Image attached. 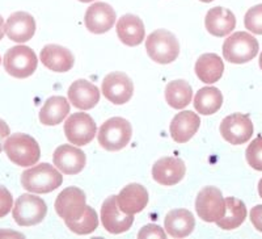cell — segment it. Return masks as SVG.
Instances as JSON below:
<instances>
[{
  "label": "cell",
  "instance_id": "1",
  "mask_svg": "<svg viewBox=\"0 0 262 239\" xmlns=\"http://www.w3.org/2000/svg\"><path fill=\"white\" fill-rule=\"evenodd\" d=\"M63 176L59 171L49 163H41L21 175V184L32 193H50L62 186Z\"/></svg>",
  "mask_w": 262,
  "mask_h": 239
},
{
  "label": "cell",
  "instance_id": "2",
  "mask_svg": "<svg viewBox=\"0 0 262 239\" xmlns=\"http://www.w3.org/2000/svg\"><path fill=\"white\" fill-rule=\"evenodd\" d=\"M4 151L9 161L20 167L34 166L41 156V150L37 141L23 133H16L7 138L4 144Z\"/></svg>",
  "mask_w": 262,
  "mask_h": 239
},
{
  "label": "cell",
  "instance_id": "3",
  "mask_svg": "<svg viewBox=\"0 0 262 239\" xmlns=\"http://www.w3.org/2000/svg\"><path fill=\"white\" fill-rule=\"evenodd\" d=\"M146 50L152 61L160 65H168L179 57V39L169 30L158 29L147 37Z\"/></svg>",
  "mask_w": 262,
  "mask_h": 239
},
{
  "label": "cell",
  "instance_id": "4",
  "mask_svg": "<svg viewBox=\"0 0 262 239\" xmlns=\"http://www.w3.org/2000/svg\"><path fill=\"white\" fill-rule=\"evenodd\" d=\"M133 134L131 124L122 117H112L105 121L98 130L97 140L102 149L119 151L128 145Z\"/></svg>",
  "mask_w": 262,
  "mask_h": 239
},
{
  "label": "cell",
  "instance_id": "5",
  "mask_svg": "<svg viewBox=\"0 0 262 239\" xmlns=\"http://www.w3.org/2000/svg\"><path fill=\"white\" fill-rule=\"evenodd\" d=\"M258 41L247 32L231 34L223 44L224 59L236 65H242L253 59L258 53Z\"/></svg>",
  "mask_w": 262,
  "mask_h": 239
},
{
  "label": "cell",
  "instance_id": "6",
  "mask_svg": "<svg viewBox=\"0 0 262 239\" xmlns=\"http://www.w3.org/2000/svg\"><path fill=\"white\" fill-rule=\"evenodd\" d=\"M3 65L6 71L11 76L17 79H25L37 70L36 53L30 48L24 45H18L15 48H11L4 55Z\"/></svg>",
  "mask_w": 262,
  "mask_h": 239
},
{
  "label": "cell",
  "instance_id": "7",
  "mask_svg": "<svg viewBox=\"0 0 262 239\" xmlns=\"http://www.w3.org/2000/svg\"><path fill=\"white\" fill-rule=\"evenodd\" d=\"M13 218L18 226H34L48 214V205L41 197L34 194H21L13 206Z\"/></svg>",
  "mask_w": 262,
  "mask_h": 239
},
{
  "label": "cell",
  "instance_id": "8",
  "mask_svg": "<svg viewBox=\"0 0 262 239\" xmlns=\"http://www.w3.org/2000/svg\"><path fill=\"white\" fill-rule=\"evenodd\" d=\"M86 209L85 193L76 187H69L58 194L55 200V212L64 222L78 221Z\"/></svg>",
  "mask_w": 262,
  "mask_h": 239
},
{
  "label": "cell",
  "instance_id": "9",
  "mask_svg": "<svg viewBox=\"0 0 262 239\" xmlns=\"http://www.w3.org/2000/svg\"><path fill=\"white\" fill-rule=\"evenodd\" d=\"M195 210L205 222H216L226 213V198L215 187H205L196 196Z\"/></svg>",
  "mask_w": 262,
  "mask_h": 239
},
{
  "label": "cell",
  "instance_id": "10",
  "mask_svg": "<svg viewBox=\"0 0 262 239\" xmlns=\"http://www.w3.org/2000/svg\"><path fill=\"white\" fill-rule=\"evenodd\" d=\"M97 133V126L88 113H74L66 120L64 134L70 144L85 146L91 144Z\"/></svg>",
  "mask_w": 262,
  "mask_h": 239
},
{
  "label": "cell",
  "instance_id": "11",
  "mask_svg": "<svg viewBox=\"0 0 262 239\" xmlns=\"http://www.w3.org/2000/svg\"><path fill=\"white\" fill-rule=\"evenodd\" d=\"M221 134L231 145H243L253 135V124L248 114L233 113L221 124Z\"/></svg>",
  "mask_w": 262,
  "mask_h": 239
},
{
  "label": "cell",
  "instance_id": "12",
  "mask_svg": "<svg viewBox=\"0 0 262 239\" xmlns=\"http://www.w3.org/2000/svg\"><path fill=\"white\" fill-rule=\"evenodd\" d=\"M102 93L113 104H126L133 97L134 84L125 72H112L102 82Z\"/></svg>",
  "mask_w": 262,
  "mask_h": 239
},
{
  "label": "cell",
  "instance_id": "13",
  "mask_svg": "<svg viewBox=\"0 0 262 239\" xmlns=\"http://www.w3.org/2000/svg\"><path fill=\"white\" fill-rule=\"evenodd\" d=\"M101 222L111 234H122L134 224V215L126 214L119 209L117 196H111L101 206Z\"/></svg>",
  "mask_w": 262,
  "mask_h": 239
},
{
  "label": "cell",
  "instance_id": "14",
  "mask_svg": "<svg viewBox=\"0 0 262 239\" xmlns=\"http://www.w3.org/2000/svg\"><path fill=\"white\" fill-rule=\"evenodd\" d=\"M186 166L176 156H165L156 162L152 167V177L156 183L165 187L176 186L184 179Z\"/></svg>",
  "mask_w": 262,
  "mask_h": 239
},
{
  "label": "cell",
  "instance_id": "15",
  "mask_svg": "<svg viewBox=\"0 0 262 239\" xmlns=\"http://www.w3.org/2000/svg\"><path fill=\"white\" fill-rule=\"evenodd\" d=\"M116 18V11L112 8V6L98 2L86 9L84 23L91 33L102 34L113 28Z\"/></svg>",
  "mask_w": 262,
  "mask_h": 239
},
{
  "label": "cell",
  "instance_id": "16",
  "mask_svg": "<svg viewBox=\"0 0 262 239\" xmlns=\"http://www.w3.org/2000/svg\"><path fill=\"white\" fill-rule=\"evenodd\" d=\"M54 165L66 175H76L85 167L86 156L78 147L71 145H62L54 151Z\"/></svg>",
  "mask_w": 262,
  "mask_h": 239
},
{
  "label": "cell",
  "instance_id": "17",
  "mask_svg": "<svg viewBox=\"0 0 262 239\" xmlns=\"http://www.w3.org/2000/svg\"><path fill=\"white\" fill-rule=\"evenodd\" d=\"M67 95H69L70 103H72L75 108L81 111L92 109L100 102V91L97 87L84 79L74 82L70 86Z\"/></svg>",
  "mask_w": 262,
  "mask_h": 239
},
{
  "label": "cell",
  "instance_id": "18",
  "mask_svg": "<svg viewBox=\"0 0 262 239\" xmlns=\"http://www.w3.org/2000/svg\"><path fill=\"white\" fill-rule=\"evenodd\" d=\"M6 33L11 41L27 42L36 33V21L28 12H15L9 16L6 24Z\"/></svg>",
  "mask_w": 262,
  "mask_h": 239
},
{
  "label": "cell",
  "instance_id": "19",
  "mask_svg": "<svg viewBox=\"0 0 262 239\" xmlns=\"http://www.w3.org/2000/svg\"><path fill=\"white\" fill-rule=\"evenodd\" d=\"M119 209L126 214H137L148 204V192L143 186L133 183L126 186L117 196Z\"/></svg>",
  "mask_w": 262,
  "mask_h": 239
},
{
  "label": "cell",
  "instance_id": "20",
  "mask_svg": "<svg viewBox=\"0 0 262 239\" xmlns=\"http://www.w3.org/2000/svg\"><path fill=\"white\" fill-rule=\"evenodd\" d=\"M201 125V118L191 111H184L173 117L169 130L173 141L177 144H186L194 137Z\"/></svg>",
  "mask_w": 262,
  "mask_h": 239
},
{
  "label": "cell",
  "instance_id": "21",
  "mask_svg": "<svg viewBox=\"0 0 262 239\" xmlns=\"http://www.w3.org/2000/svg\"><path fill=\"white\" fill-rule=\"evenodd\" d=\"M205 27L210 34L215 37H226L232 33L236 27V17L229 9L215 7L207 12Z\"/></svg>",
  "mask_w": 262,
  "mask_h": 239
},
{
  "label": "cell",
  "instance_id": "22",
  "mask_svg": "<svg viewBox=\"0 0 262 239\" xmlns=\"http://www.w3.org/2000/svg\"><path fill=\"white\" fill-rule=\"evenodd\" d=\"M39 57L43 66L55 72L70 71L75 63L74 54L60 45H46Z\"/></svg>",
  "mask_w": 262,
  "mask_h": 239
},
{
  "label": "cell",
  "instance_id": "23",
  "mask_svg": "<svg viewBox=\"0 0 262 239\" xmlns=\"http://www.w3.org/2000/svg\"><path fill=\"white\" fill-rule=\"evenodd\" d=\"M117 36L127 46H138L146 36L143 21L135 15H123L117 23Z\"/></svg>",
  "mask_w": 262,
  "mask_h": 239
},
{
  "label": "cell",
  "instance_id": "24",
  "mask_svg": "<svg viewBox=\"0 0 262 239\" xmlns=\"http://www.w3.org/2000/svg\"><path fill=\"white\" fill-rule=\"evenodd\" d=\"M164 226L172 238H185L193 233L195 227V218L189 210L174 209L167 214Z\"/></svg>",
  "mask_w": 262,
  "mask_h": 239
},
{
  "label": "cell",
  "instance_id": "25",
  "mask_svg": "<svg viewBox=\"0 0 262 239\" xmlns=\"http://www.w3.org/2000/svg\"><path fill=\"white\" fill-rule=\"evenodd\" d=\"M224 63L215 53L203 54L195 63V74L206 84H214L223 76Z\"/></svg>",
  "mask_w": 262,
  "mask_h": 239
},
{
  "label": "cell",
  "instance_id": "26",
  "mask_svg": "<svg viewBox=\"0 0 262 239\" xmlns=\"http://www.w3.org/2000/svg\"><path fill=\"white\" fill-rule=\"evenodd\" d=\"M70 113V104L63 96H53L46 100L39 112V121L46 126L58 125Z\"/></svg>",
  "mask_w": 262,
  "mask_h": 239
},
{
  "label": "cell",
  "instance_id": "27",
  "mask_svg": "<svg viewBox=\"0 0 262 239\" xmlns=\"http://www.w3.org/2000/svg\"><path fill=\"white\" fill-rule=\"evenodd\" d=\"M223 105V95L215 87H205L196 92L194 97V108L203 116L216 113Z\"/></svg>",
  "mask_w": 262,
  "mask_h": 239
},
{
  "label": "cell",
  "instance_id": "28",
  "mask_svg": "<svg viewBox=\"0 0 262 239\" xmlns=\"http://www.w3.org/2000/svg\"><path fill=\"white\" fill-rule=\"evenodd\" d=\"M247 218V208L242 200L235 197L226 198V213L219 221L215 224L223 230H233L237 229Z\"/></svg>",
  "mask_w": 262,
  "mask_h": 239
},
{
  "label": "cell",
  "instance_id": "29",
  "mask_svg": "<svg viewBox=\"0 0 262 239\" xmlns=\"http://www.w3.org/2000/svg\"><path fill=\"white\" fill-rule=\"evenodd\" d=\"M193 90L191 86L185 81H173L167 84L165 99L167 103L174 109H182L191 103Z\"/></svg>",
  "mask_w": 262,
  "mask_h": 239
},
{
  "label": "cell",
  "instance_id": "30",
  "mask_svg": "<svg viewBox=\"0 0 262 239\" xmlns=\"http://www.w3.org/2000/svg\"><path fill=\"white\" fill-rule=\"evenodd\" d=\"M67 227L72 233H76L79 235H86V234H91L97 229L98 226V218L97 213L95 212L93 208L91 206H86L85 212H84L83 217L78 221L72 222H66Z\"/></svg>",
  "mask_w": 262,
  "mask_h": 239
},
{
  "label": "cell",
  "instance_id": "31",
  "mask_svg": "<svg viewBox=\"0 0 262 239\" xmlns=\"http://www.w3.org/2000/svg\"><path fill=\"white\" fill-rule=\"evenodd\" d=\"M248 165L257 171H262V135L250 142L245 151Z\"/></svg>",
  "mask_w": 262,
  "mask_h": 239
},
{
  "label": "cell",
  "instance_id": "32",
  "mask_svg": "<svg viewBox=\"0 0 262 239\" xmlns=\"http://www.w3.org/2000/svg\"><path fill=\"white\" fill-rule=\"evenodd\" d=\"M244 24L249 32L254 34H262V4L252 7L245 13Z\"/></svg>",
  "mask_w": 262,
  "mask_h": 239
},
{
  "label": "cell",
  "instance_id": "33",
  "mask_svg": "<svg viewBox=\"0 0 262 239\" xmlns=\"http://www.w3.org/2000/svg\"><path fill=\"white\" fill-rule=\"evenodd\" d=\"M13 208L12 194L6 187H0V218H3Z\"/></svg>",
  "mask_w": 262,
  "mask_h": 239
},
{
  "label": "cell",
  "instance_id": "34",
  "mask_svg": "<svg viewBox=\"0 0 262 239\" xmlns=\"http://www.w3.org/2000/svg\"><path fill=\"white\" fill-rule=\"evenodd\" d=\"M165 233H164V230L161 229L160 226H158V225H147V226H144L142 230L139 231V234H138V238H161V239H165Z\"/></svg>",
  "mask_w": 262,
  "mask_h": 239
},
{
  "label": "cell",
  "instance_id": "35",
  "mask_svg": "<svg viewBox=\"0 0 262 239\" xmlns=\"http://www.w3.org/2000/svg\"><path fill=\"white\" fill-rule=\"evenodd\" d=\"M250 221L257 230L262 233V205H257L250 210Z\"/></svg>",
  "mask_w": 262,
  "mask_h": 239
},
{
  "label": "cell",
  "instance_id": "36",
  "mask_svg": "<svg viewBox=\"0 0 262 239\" xmlns=\"http://www.w3.org/2000/svg\"><path fill=\"white\" fill-rule=\"evenodd\" d=\"M9 126L7 125L6 121L0 120V153L3 151L4 144H6L7 138L9 137Z\"/></svg>",
  "mask_w": 262,
  "mask_h": 239
},
{
  "label": "cell",
  "instance_id": "37",
  "mask_svg": "<svg viewBox=\"0 0 262 239\" xmlns=\"http://www.w3.org/2000/svg\"><path fill=\"white\" fill-rule=\"evenodd\" d=\"M4 33H6V25H4L3 17L0 16V39H3Z\"/></svg>",
  "mask_w": 262,
  "mask_h": 239
},
{
  "label": "cell",
  "instance_id": "38",
  "mask_svg": "<svg viewBox=\"0 0 262 239\" xmlns=\"http://www.w3.org/2000/svg\"><path fill=\"white\" fill-rule=\"evenodd\" d=\"M258 193H259V197L262 198V179L259 180L258 183Z\"/></svg>",
  "mask_w": 262,
  "mask_h": 239
},
{
  "label": "cell",
  "instance_id": "39",
  "mask_svg": "<svg viewBox=\"0 0 262 239\" xmlns=\"http://www.w3.org/2000/svg\"><path fill=\"white\" fill-rule=\"evenodd\" d=\"M81 3H91V2H95V0H79Z\"/></svg>",
  "mask_w": 262,
  "mask_h": 239
},
{
  "label": "cell",
  "instance_id": "40",
  "mask_svg": "<svg viewBox=\"0 0 262 239\" xmlns=\"http://www.w3.org/2000/svg\"><path fill=\"white\" fill-rule=\"evenodd\" d=\"M259 67H261V70H262V53L259 54Z\"/></svg>",
  "mask_w": 262,
  "mask_h": 239
},
{
  "label": "cell",
  "instance_id": "41",
  "mask_svg": "<svg viewBox=\"0 0 262 239\" xmlns=\"http://www.w3.org/2000/svg\"><path fill=\"white\" fill-rule=\"evenodd\" d=\"M201 2H203V3H211L214 0H201Z\"/></svg>",
  "mask_w": 262,
  "mask_h": 239
},
{
  "label": "cell",
  "instance_id": "42",
  "mask_svg": "<svg viewBox=\"0 0 262 239\" xmlns=\"http://www.w3.org/2000/svg\"><path fill=\"white\" fill-rule=\"evenodd\" d=\"M0 62H2V58H0Z\"/></svg>",
  "mask_w": 262,
  "mask_h": 239
}]
</instances>
